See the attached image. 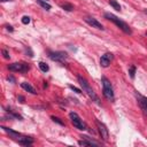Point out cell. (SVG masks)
<instances>
[{"mask_svg":"<svg viewBox=\"0 0 147 147\" xmlns=\"http://www.w3.org/2000/svg\"><path fill=\"white\" fill-rule=\"evenodd\" d=\"M77 78H78V82H80V84H81V86H82V89H83V91L92 99V101H94L97 105H99V106H101V101H100V99H99V97L96 94V92L92 90V88L90 86V84L88 83V81L85 80V78H83L82 76H77Z\"/></svg>","mask_w":147,"mask_h":147,"instance_id":"obj_1","label":"cell"},{"mask_svg":"<svg viewBox=\"0 0 147 147\" xmlns=\"http://www.w3.org/2000/svg\"><path fill=\"white\" fill-rule=\"evenodd\" d=\"M105 17H106L107 20L112 21L113 23H115V24H116L123 32H125L126 35H131V33H132L131 28H130L124 21H122V20H120L117 16H115L114 14H112V13H106V14H105Z\"/></svg>","mask_w":147,"mask_h":147,"instance_id":"obj_2","label":"cell"},{"mask_svg":"<svg viewBox=\"0 0 147 147\" xmlns=\"http://www.w3.org/2000/svg\"><path fill=\"white\" fill-rule=\"evenodd\" d=\"M101 82H102V92H104V96L106 99L110 100V101H114L115 100V97H114V91H113V86L110 84V82L106 78V77H102L101 78Z\"/></svg>","mask_w":147,"mask_h":147,"instance_id":"obj_3","label":"cell"},{"mask_svg":"<svg viewBox=\"0 0 147 147\" xmlns=\"http://www.w3.org/2000/svg\"><path fill=\"white\" fill-rule=\"evenodd\" d=\"M69 117H70V120H71V123H72V125L75 126L76 129H78V130H82V131H84V130H86L88 129V125H86V123L78 116V114H76V113H74V112H71L70 114H69Z\"/></svg>","mask_w":147,"mask_h":147,"instance_id":"obj_4","label":"cell"},{"mask_svg":"<svg viewBox=\"0 0 147 147\" xmlns=\"http://www.w3.org/2000/svg\"><path fill=\"white\" fill-rule=\"evenodd\" d=\"M8 69L11 71H17V72H27L29 70V65L27 63H21V62H15L8 65Z\"/></svg>","mask_w":147,"mask_h":147,"instance_id":"obj_5","label":"cell"},{"mask_svg":"<svg viewBox=\"0 0 147 147\" xmlns=\"http://www.w3.org/2000/svg\"><path fill=\"white\" fill-rule=\"evenodd\" d=\"M67 53L64 52H51L49 53V59L53 60V61H56V62H64V60L67 59Z\"/></svg>","mask_w":147,"mask_h":147,"instance_id":"obj_6","label":"cell"},{"mask_svg":"<svg viewBox=\"0 0 147 147\" xmlns=\"http://www.w3.org/2000/svg\"><path fill=\"white\" fill-rule=\"evenodd\" d=\"M97 125H98V129H99V132L101 134V138L105 140V141H108V138H109V133H108V129L106 128V125L99 121H97Z\"/></svg>","mask_w":147,"mask_h":147,"instance_id":"obj_7","label":"cell"},{"mask_svg":"<svg viewBox=\"0 0 147 147\" xmlns=\"http://www.w3.org/2000/svg\"><path fill=\"white\" fill-rule=\"evenodd\" d=\"M113 60V54L112 53H106V54H104L102 56H101V59H100V64H101V67H104V68H107L109 64H110V61Z\"/></svg>","mask_w":147,"mask_h":147,"instance_id":"obj_8","label":"cell"},{"mask_svg":"<svg viewBox=\"0 0 147 147\" xmlns=\"http://www.w3.org/2000/svg\"><path fill=\"white\" fill-rule=\"evenodd\" d=\"M85 22H86L88 24H90L92 28H97V29H99V30H104L102 24H101L98 20H96L94 17H85Z\"/></svg>","mask_w":147,"mask_h":147,"instance_id":"obj_9","label":"cell"},{"mask_svg":"<svg viewBox=\"0 0 147 147\" xmlns=\"http://www.w3.org/2000/svg\"><path fill=\"white\" fill-rule=\"evenodd\" d=\"M82 138H83V140H80L78 141V144L81 146H97L98 145V142H96L94 140H91L88 136H84Z\"/></svg>","mask_w":147,"mask_h":147,"instance_id":"obj_10","label":"cell"},{"mask_svg":"<svg viewBox=\"0 0 147 147\" xmlns=\"http://www.w3.org/2000/svg\"><path fill=\"white\" fill-rule=\"evenodd\" d=\"M17 141H19L20 145H23V146H30V145L33 142V139L30 138V137H23V136H21V137L17 139Z\"/></svg>","mask_w":147,"mask_h":147,"instance_id":"obj_11","label":"cell"},{"mask_svg":"<svg viewBox=\"0 0 147 147\" xmlns=\"http://www.w3.org/2000/svg\"><path fill=\"white\" fill-rule=\"evenodd\" d=\"M21 86H22V89H23V90H25L27 92H29V93H31V94H37V91L35 90V88H33V86H31L29 83L23 82V83H21Z\"/></svg>","mask_w":147,"mask_h":147,"instance_id":"obj_12","label":"cell"},{"mask_svg":"<svg viewBox=\"0 0 147 147\" xmlns=\"http://www.w3.org/2000/svg\"><path fill=\"white\" fill-rule=\"evenodd\" d=\"M1 129H3L5 132H7V133H9L11 136H13L14 138H15V137H21V133H20V132H16V131H14V130H12V129H9V128L1 126Z\"/></svg>","mask_w":147,"mask_h":147,"instance_id":"obj_13","label":"cell"},{"mask_svg":"<svg viewBox=\"0 0 147 147\" xmlns=\"http://www.w3.org/2000/svg\"><path fill=\"white\" fill-rule=\"evenodd\" d=\"M37 3H38V5L39 6H41L44 9H46V11H49L51 8H52V6L47 3V1H45V0H37Z\"/></svg>","mask_w":147,"mask_h":147,"instance_id":"obj_14","label":"cell"},{"mask_svg":"<svg viewBox=\"0 0 147 147\" xmlns=\"http://www.w3.org/2000/svg\"><path fill=\"white\" fill-rule=\"evenodd\" d=\"M109 5H110L114 9H116L117 12L121 11V6H120V4L116 1V0H109Z\"/></svg>","mask_w":147,"mask_h":147,"instance_id":"obj_15","label":"cell"},{"mask_svg":"<svg viewBox=\"0 0 147 147\" xmlns=\"http://www.w3.org/2000/svg\"><path fill=\"white\" fill-rule=\"evenodd\" d=\"M38 65H39L40 70H41V71H44V72H47V71L49 70V67H48L45 62H39V63H38Z\"/></svg>","mask_w":147,"mask_h":147,"instance_id":"obj_16","label":"cell"},{"mask_svg":"<svg viewBox=\"0 0 147 147\" xmlns=\"http://www.w3.org/2000/svg\"><path fill=\"white\" fill-rule=\"evenodd\" d=\"M129 74H130V77L133 80L134 78V75H136V67L134 65H131L129 68Z\"/></svg>","mask_w":147,"mask_h":147,"instance_id":"obj_17","label":"cell"},{"mask_svg":"<svg viewBox=\"0 0 147 147\" xmlns=\"http://www.w3.org/2000/svg\"><path fill=\"white\" fill-rule=\"evenodd\" d=\"M62 8H63L64 11H67V12H71V11L74 9V6L70 5V4H63V5H62Z\"/></svg>","mask_w":147,"mask_h":147,"instance_id":"obj_18","label":"cell"},{"mask_svg":"<svg viewBox=\"0 0 147 147\" xmlns=\"http://www.w3.org/2000/svg\"><path fill=\"white\" fill-rule=\"evenodd\" d=\"M30 21H31V20H30L29 16H23V17H22V23H23V24H29Z\"/></svg>","mask_w":147,"mask_h":147,"instance_id":"obj_19","label":"cell"},{"mask_svg":"<svg viewBox=\"0 0 147 147\" xmlns=\"http://www.w3.org/2000/svg\"><path fill=\"white\" fill-rule=\"evenodd\" d=\"M69 88L72 90V91H75L76 93H82V90H80V89H77L76 86H74V85H69Z\"/></svg>","mask_w":147,"mask_h":147,"instance_id":"obj_20","label":"cell"},{"mask_svg":"<svg viewBox=\"0 0 147 147\" xmlns=\"http://www.w3.org/2000/svg\"><path fill=\"white\" fill-rule=\"evenodd\" d=\"M52 120L54 121V122H56V123H59L60 125H63V122L60 120V118H57V117H55V116H52Z\"/></svg>","mask_w":147,"mask_h":147,"instance_id":"obj_21","label":"cell"},{"mask_svg":"<svg viewBox=\"0 0 147 147\" xmlns=\"http://www.w3.org/2000/svg\"><path fill=\"white\" fill-rule=\"evenodd\" d=\"M3 54H4V57H5V59H9V57H11L9 54H8V52H7L6 49H3Z\"/></svg>","mask_w":147,"mask_h":147,"instance_id":"obj_22","label":"cell"},{"mask_svg":"<svg viewBox=\"0 0 147 147\" xmlns=\"http://www.w3.org/2000/svg\"><path fill=\"white\" fill-rule=\"evenodd\" d=\"M19 100H20V102L21 104H23L24 102V97H22V96H19V98H17Z\"/></svg>","mask_w":147,"mask_h":147,"instance_id":"obj_23","label":"cell"},{"mask_svg":"<svg viewBox=\"0 0 147 147\" xmlns=\"http://www.w3.org/2000/svg\"><path fill=\"white\" fill-rule=\"evenodd\" d=\"M8 81L12 82V83H15V78H14L13 76H9V77H8Z\"/></svg>","mask_w":147,"mask_h":147,"instance_id":"obj_24","label":"cell"},{"mask_svg":"<svg viewBox=\"0 0 147 147\" xmlns=\"http://www.w3.org/2000/svg\"><path fill=\"white\" fill-rule=\"evenodd\" d=\"M7 30H8V31H11V32H13V30H14V29H13V27L8 25V27H7Z\"/></svg>","mask_w":147,"mask_h":147,"instance_id":"obj_25","label":"cell"},{"mask_svg":"<svg viewBox=\"0 0 147 147\" xmlns=\"http://www.w3.org/2000/svg\"><path fill=\"white\" fill-rule=\"evenodd\" d=\"M1 1H3V3H6V1H9V0H1Z\"/></svg>","mask_w":147,"mask_h":147,"instance_id":"obj_26","label":"cell"},{"mask_svg":"<svg viewBox=\"0 0 147 147\" xmlns=\"http://www.w3.org/2000/svg\"><path fill=\"white\" fill-rule=\"evenodd\" d=\"M145 13H146V14H147V9H146V11H145Z\"/></svg>","mask_w":147,"mask_h":147,"instance_id":"obj_27","label":"cell"},{"mask_svg":"<svg viewBox=\"0 0 147 147\" xmlns=\"http://www.w3.org/2000/svg\"><path fill=\"white\" fill-rule=\"evenodd\" d=\"M146 36H147V32H146Z\"/></svg>","mask_w":147,"mask_h":147,"instance_id":"obj_28","label":"cell"},{"mask_svg":"<svg viewBox=\"0 0 147 147\" xmlns=\"http://www.w3.org/2000/svg\"><path fill=\"white\" fill-rule=\"evenodd\" d=\"M45 1H46V0H45Z\"/></svg>","mask_w":147,"mask_h":147,"instance_id":"obj_29","label":"cell"}]
</instances>
